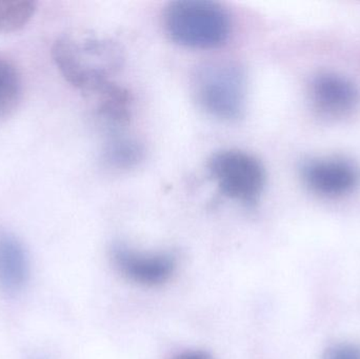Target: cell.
Here are the masks:
<instances>
[{"label":"cell","mask_w":360,"mask_h":359,"mask_svg":"<svg viewBox=\"0 0 360 359\" xmlns=\"http://www.w3.org/2000/svg\"><path fill=\"white\" fill-rule=\"evenodd\" d=\"M96 96L99 101L97 107L99 119L112 134L120 133L122 126L130 122L132 110L130 93L113 82Z\"/></svg>","instance_id":"obj_9"},{"label":"cell","mask_w":360,"mask_h":359,"mask_svg":"<svg viewBox=\"0 0 360 359\" xmlns=\"http://www.w3.org/2000/svg\"><path fill=\"white\" fill-rule=\"evenodd\" d=\"M52 57L71 86L91 95H98L113 84L111 78L122 69L124 59L117 42L86 31L69 32L57 38Z\"/></svg>","instance_id":"obj_1"},{"label":"cell","mask_w":360,"mask_h":359,"mask_svg":"<svg viewBox=\"0 0 360 359\" xmlns=\"http://www.w3.org/2000/svg\"><path fill=\"white\" fill-rule=\"evenodd\" d=\"M173 359H213L209 354L202 351H186L175 356Z\"/></svg>","instance_id":"obj_14"},{"label":"cell","mask_w":360,"mask_h":359,"mask_svg":"<svg viewBox=\"0 0 360 359\" xmlns=\"http://www.w3.org/2000/svg\"><path fill=\"white\" fill-rule=\"evenodd\" d=\"M304 185L325 197L350 194L360 185V169L345 158H313L300 168Z\"/></svg>","instance_id":"obj_5"},{"label":"cell","mask_w":360,"mask_h":359,"mask_svg":"<svg viewBox=\"0 0 360 359\" xmlns=\"http://www.w3.org/2000/svg\"><path fill=\"white\" fill-rule=\"evenodd\" d=\"M30 278L27 251L18 238L0 230V289L16 293Z\"/></svg>","instance_id":"obj_8"},{"label":"cell","mask_w":360,"mask_h":359,"mask_svg":"<svg viewBox=\"0 0 360 359\" xmlns=\"http://www.w3.org/2000/svg\"><path fill=\"white\" fill-rule=\"evenodd\" d=\"M37 359H46V358H37Z\"/></svg>","instance_id":"obj_15"},{"label":"cell","mask_w":360,"mask_h":359,"mask_svg":"<svg viewBox=\"0 0 360 359\" xmlns=\"http://www.w3.org/2000/svg\"><path fill=\"white\" fill-rule=\"evenodd\" d=\"M310 98L319 115L338 119L350 115L359 107L360 92L348 78L326 72L311 81Z\"/></svg>","instance_id":"obj_7"},{"label":"cell","mask_w":360,"mask_h":359,"mask_svg":"<svg viewBox=\"0 0 360 359\" xmlns=\"http://www.w3.org/2000/svg\"><path fill=\"white\" fill-rule=\"evenodd\" d=\"M37 4L31 0H0V33L23 29L33 18Z\"/></svg>","instance_id":"obj_12"},{"label":"cell","mask_w":360,"mask_h":359,"mask_svg":"<svg viewBox=\"0 0 360 359\" xmlns=\"http://www.w3.org/2000/svg\"><path fill=\"white\" fill-rule=\"evenodd\" d=\"M192 84L197 105L212 117L224 122L243 117L247 80L243 67L234 61L203 63L195 71Z\"/></svg>","instance_id":"obj_3"},{"label":"cell","mask_w":360,"mask_h":359,"mask_svg":"<svg viewBox=\"0 0 360 359\" xmlns=\"http://www.w3.org/2000/svg\"><path fill=\"white\" fill-rule=\"evenodd\" d=\"M112 259L124 278L143 287L166 284L176 269L174 256L169 253L137 252L122 244L114 247Z\"/></svg>","instance_id":"obj_6"},{"label":"cell","mask_w":360,"mask_h":359,"mask_svg":"<svg viewBox=\"0 0 360 359\" xmlns=\"http://www.w3.org/2000/svg\"><path fill=\"white\" fill-rule=\"evenodd\" d=\"M207 168L226 197L247 206L259 200L266 175L264 164L255 156L240 150H224L210 158Z\"/></svg>","instance_id":"obj_4"},{"label":"cell","mask_w":360,"mask_h":359,"mask_svg":"<svg viewBox=\"0 0 360 359\" xmlns=\"http://www.w3.org/2000/svg\"><path fill=\"white\" fill-rule=\"evenodd\" d=\"M165 27L173 41L190 48H215L228 41L232 21L217 2L179 0L167 6Z\"/></svg>","instance_id":"obj_2"},{"label":"cell","mask_w":360,"mask_h":359,"mask_svg":"<svg viewBox=\"0 0 360 359\" xmlns=\"http://www.w3.org/2000/svg\"><path fill=\"white\" fill-rule=\"evenodd\" d=\"M323 359H360V347L354 344H338L327 350Z\"/></svg>","instance_id":"obj_13"},{"label":"cell","mask_w":360,"mask_h":359,"mask_svg":"<svg viewBox=\"0 0 360 359\" xmlns=\"http://www.w3.org/2000/svg\"><path fill=\"white\" fill-rule=\"evenodd\" d=\"M22 97V80L17 67L0 58V122L11 117Z\"/></svg>","instance_id":"obj_11"},{"label":"cell","mask_w":360,"mask_h":359,"mask_svg":"<svg viewBox=\"0 0 360 359\" xmlns=\"http://www.w3.org/2000/svg\"><path fill=\"white\" fill-rule=\"evenodd\" d=\"M143 150L141 143L127 135L115 133L105 143L103 158L105 164L117 170H128L143 159Z\"/></svg>","instance_id":"obj_10"}]
</instances>
